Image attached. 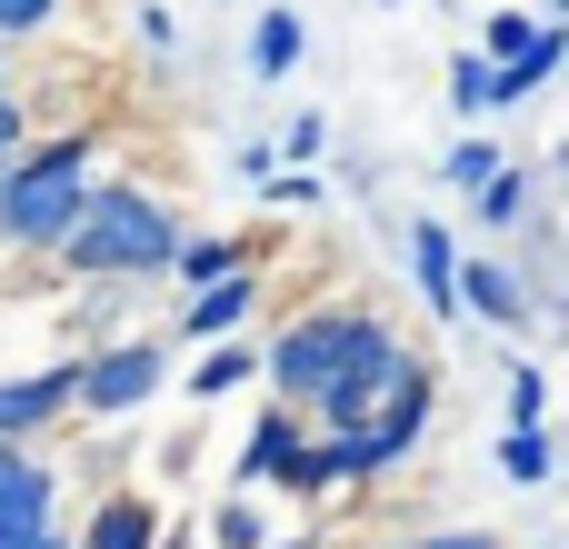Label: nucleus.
<instances>
[{"label": "nucleus", "mask_w": 569, "mask_h": 549, "mask_svg": "<svg viewBox=\"0 0 569 549\" xmlns=\"http://www.w3.org/2000/svg\"><path fill=\"white\" fill-rule=\"evenodd\" d=\"M350 340H360V310H300V320L270 340V400L300 410V420H320V400H330Z\"/></svg>", "instance_id": "obj_3"}, {"label": "nucleus", "mask_w": 569, "mask_h": 549, "mask_svg": "<svg viewBox=\"0 0 569 549\" xmlns=\"http://www.w3.org/2000/svg\"><path fill=\"white\" fill-rule=\"evenodd\" d=\"M490 460H500V480L540 490V480L560 470V440H550V430H500V450H490Z\"/></svg>", "instance_id": "obj_19"}, {"label": "nucleus", "mask_w": 569, "mask_h": 549, "mask_svg": "<svg viewBox=\"0 0 569 549\" xmlns=\"http://www.w3.org/2000/svg\"><path fill=\"white\" fill-rule=\"evenodd\" d=\"M80 549H160V510L140 490H110L90 520H80Z\"/></svg>", "instance_id": "obj_13"}, {"label": "nucleus", "mask_w": 569, "mask_h": 549, "mask_svg": "<svg viewBox=\"0 0 569 549\" xmlns=\"http://www.w3.org/2000/svg\"><path fill=\"white\" fill-rule=\"evenodd\" d=\"M250 310H260V270H240V280H210V290H190V310H180V340H240L250 330Z\"/></svg>", "instance_id": "obj_12"}, {"label": "nucleus", "mask_w": 569, "mask_h": 549, "mask_svg": "<svg viewBox=\"0 0 569 549\" xmlns=\"http://www.w3.org/2000/svg\"><path fill=\"white\" fill-rule=\"evenodd\" d=\"M530 190H540L530 170H500V180L480 190V230H520V220H530Z\"/></svg>", "instance_id": "obj_20"}, {"label": "nucleus", "mask_w": 569, "mask_h": 549, "mask_svg": "<svg viewBox=\"0 0 569 549\" xmlns=\"http://www.w3.org/2000/svg\"><path fill=\"white\" fill-rule=\"evenodd\" d=\"M90 130H50V140H30L20 160H10V190H0V250H20V260H60V240H70V220H80V200H90Z\"/></svg>", "instance_id": "obj_2"}, {"label": "nucleus", "mask_w": 569, "mask_h": 549, "mask_svg": "<svg viewBox=\"0 0 569 549\" xmlns=\"http://www.w3.org/2000/svg\"><path fill=\"white\" fill-rule=\"evenodd\" d=\"M450 110H460L470 130H480L490 110H510V100H500V60H490V50H460V60H450Z\"/></svg>", "instance_id": "obj_16"}, {"label": "nucleus", "mask_w": 569, "mask_h": 549, "mask_svg": "<svg viewBox=\"0 0 569 549\" xmlns=\"http://www.w3.org/2000/svg\"><path fill=\"white\" fill-rule=\"evenodd\" d=\"M0 90H10V40H0Z\"/></svg>", "instance_id": "obj_36"}, {"label": "nucleus", "mask_w": 569, "mask_h": 549, "mask_svg": "<svg viewBox=\"0 0 569 549\" xmlns=\"http://www.w3.org/2000/svg\"><path fill=\"white\" fill-rule=\"evenodd\" d=\"M500 170H510V150H500L490 130H470V140H450V160H440V180H450V190H470V200H480V190H490Z\"/></svg>", "instance_id": "obj_17"}, {"label": "nucleus", "mask_w": 569, "mask_h": 549, "mask_svg": "<svg viewBox=\"0 0 569 549\" xmlns=\"http://www.w3.org/2000/svg\"><path fill=\"white\" fill-rule=\"evenodd\" d=\"M130 30H140V50H160V60L180 50V20H170L160 0H140V10H130Z\"/></svg>", "instance_id": "obj_26"}, {"label": "nucleus", "mask_w": 569, "mask_h": 549, "mask_svg": "<svg viewBox=\"0 0 569 549\" xmlns=\"http://www.w3.org/2000/svg\"><path fill=\"white\" fill-rule=\"evenodd\" d=\"M50 520H60V470H50L30 440H0V540L50 530Z\"/></svg>", "instance_id": "obj_8"}, {"label": "nucleus", "mask_w": 569, "mask_h": 549, "mask_svg": "<svg viewBox=\"0 0 569 549\" xmlns=\"http://www.w3.org/2000/svg\"><path fill=\"white\" fill-rule=\"evenodd\" d=\"M550 180H560V190H569V140H560V160H550Z\"/></svg>", "instance_id": "obj_33"}, {"label": "nucleus", "mask_w": 569, "mask_h": 549, "mask_svg": "<svg viewBox=\"0 0 569 549\" xmlns=\"http://www.w3.org/2000/svg\"><path fill=\"white\" fill-rule=\"evenodd\" d=\"M310 60V20L300 10H260L250 20V80H290Z\"/></svg>", "instance_id": "obj_14"}, {"label": "nucleus", "mask_w": 569, "mask_h": 549, "mask_svg": "<svg viewBox=\"0 0 569 549\" xmlns=\"http://www.w3.org/2000/svg\"><path fill=\"white\" fill-rule=\"evenodd\" d=\"M270 200H280V210H320V170H280Z\"/></svg>", "instance_id": "obj_28"}, {"label": "nucleus", "mask_w": 569, "mask_h": 549, "mask_svg": "<svg viewBox=\"0 0 569 549\" xmlns=\"http://www.w3.org/2000/svg\"><path fill=\"white\" fill-rule=\"evenodd\" d=\"M540 20H560V30H569V0H550V10H540Z\"/></svg>", "instance_id": "obj_34"}, {"label": "nucleus", "mask_w": 569, "mask_h": 549, "mask_svg": "<svg viewBox=\"0 0 569 549\" xmlns=\"http://www.w3.org/2000/svg\"><path fill=\"white\" fill-rule=\"evenodd\" d=\"M460 320H480V330H530V320H540V290H530L510 260L470 250V260H460Z\"/></svg>", "instance_id": "obj_5"}, {"label": "nucleus", "mask_w": 569, "mask_h": 549, "mask_svg": "<svg viewBox=\"0 0 569 549\" xmlns=\"http://www.w3.org/2000/svg\"><path fill=\"white\" fill-rule=\"evenodd\" d=\"M160 549H200V530H160Z\"/></svg>", "instance_id": "obj_32"}, {"label": "nucleus", "mask_w": 569, "mask_h": 549, "mask_svg": "<svg viewBox=\"0 0 569 549\" xmlns=\"http://www.w3.org/2000/svg\"><path fill=\"white\" fill-rule=\"evenodd\" d=\"M180 260V220L170 200H150L140 180H90L70 240H60V270L70 280H160Z\"/></svg>", "instance_id": "obj_1"}, {"label": "nucleus", "mask_w": 569, "mask_h": 549, "mask_svg": "<svg viewBox=\"0 0 569 549\" xmlns=\"http://www.w3.org/2000/svg\"><path fill=\"white\" fill-rule=\"evenodd\" d=\"M0 549H80V540H70V530L50 520V530H20V540H0Z\"/></svg>", "instance_id": "obj_30"}, {"label": "nucleus", "mask_w": 569, "mask_h": 549, "mask_svg": "<svg viewBox=\"0 0 569 549\" xmlns=\"http://www.w3.org/2000/svg\"><path fill=\"white\" fill-rule=\"evenodd\" d=\"M540 30H550V20H530V10H490V20H480V50H490V60H520Z\"/></svg>", "instance_id": "obj_23"}, {"label": "nucleus", "mask_w": 569, "mask_h": 549, "mask_svg": "<svg viewBox=\"0 0 569 549\" xmlns=\"http://www.w3.org/2000/svg\"><path fill=\"white\" fill-rule=\"evenodd\" d=\"M270 549H320V530H310V540H270Z\"/></svg>", "instance_id": "obj_35"}, {"label": "nucleus", "mask_w": 569, "mask_h": 549, "mask_svg": "<svg viewBox=\"0 0 569 549\" xmlns=\"http://www.w3.org/2000/svg\"><path fill=\"white\" fill-rule=\"evenodd\" d=\"M540 320H550V330H560V340H569V280H560V290H550V310H540Z\"/></svg>", "instance_id": "obj_31"}, {"label": "nucleus", "mask_w": 569, "mask_h": 549, "mask_svg": "<svg viewBox=\"0 0 569 549\" xmlns=\"http://www.w3.org/2000/svg\"><path fill=\"white\" fill-rule=\"evenodd\" d=\"M280 160H300V170H320V160H330V110H300V120L280 130Z\"/></svg>", "instance_id": "obj_24"}, {"label": "nucleus", "mask_w": 569, "mask_h": 549, "mask_svg": "<svg viewBox=\"0 0 569 549\" xmlns=\"http://www.w3.org/2000/svg\"><path fill=\"white\" fill-rule=\"evenodd\" d=\"M500 390H510V430H540V420H550V370H540V360H510Z\"/></svg>", "instance_id": "obj_21"}, {"label": "nucleus", "mask_w": 569, "mask_h": 549, "mask_svg": "<svg viewBox=\"0 0 569 549\" xmlns=\"http://www.w3.org/2000/svg\"><path fill=\"white\" fill-rule=\"evenodd\" d=\"M50 20H60V0H0V40H30Z\"/></svg>", "instance_id": "obj_27"}, {"label": "nucleus", "mask_w": 569, "mask_h": 549, "mask_svg": "<svg viewBox=\"0 0 569 549\" xmlns=\"http://www.w3.org/2000/svg\"><path fill=\"white\" fill-rule=\"evenodd\" d=\"M360 480H380V440H370V430H310L290 490H300V500H340V490H360Z\"/></svg>", "instance_id": "obj_6"}, {"label": "nucleus", "mask_w": 569, "mask_h": 549, "mask_svg": "<svg viewBox=\"0 0 569 549\" xmlns=\"http://www.w3.org/2000/svg\"><path fill=\"white\" fill-rule=\"evenodd\" d=\"M250 380H270V350H250V340H210V350L190 360V400H230V390H250Z\"/></svg>", "instance_id": "obj_15"}, {"label": "nucleus", "mask_w": 569, "mask_h": 549, "mask_svg": "<svg viewBox=\"0 0 569 549\" xmlns=\"http://www.w3.org/2000/svg\"><path fill=\"white\" fill-rule=\"evenodd\" d=\"M380 10H400V0H380Z\"/></svg>", "instance_id": "obj_38"}, {"label": "nucleus", "mask_w": 569, "mask_h": 549, "mask_svg": "<svg viewBox=\"0 0 569 549\" xmlns=\"http://www.w3.org/2000/svg\"><path fill=\"white\" fill-rule=\"evenodd\" d=\"M460 230L450 220H410V280H420V310H440V320H460Z\"/></svg>", "instance_id": "obj_10"}, {"label": "nucleus", "mask_w": 569, "mask_h": 549, "mask_svg": "<svg viewBox=\"0 0 569 549\" xmlns=\"http://www.w3.org/2000/svg\"><path fill=\"white\" fill-rule=\"evenodd\" d=\"M430 400H440V390H430V360L410 350V360H400V380H390V410H380V430H370V440H380V470H400V460L420 450V430H430Z\"/></svg>", "instance_id": "obj_11"}, {"label": "nucleus", "mask_w": 569, "mask_h": 549, "mask_svg": "<svg viewBox=\"0 0 569 549\" xmlns=\"http://www.w3.org/2000/svg\"><path fill=\"white\" fill-rule=\"evenodd\" d=\"M300 450H310V420L270 400V410L250 420V440H240V490H260V480H270V490H290V470H300Z\"/></svg>", "instance_id": "obj_9"}, {"label": "nucleus", "mask_w": 569, "mask_h": 549, "mask_svg": "<svg viewBox=\"0 0 569 549\" xmlns=\"http://www.w3.org/2000/svg\"><path fill=\"white\" fill-rule=\"evenodd\" d=\"M370 549H400V540H370Z\"/></svg>", "instance_id": "obj_37"}, {"label": "nucleus", "mask_w": 569, "mask_h": 549, "mask_svg": "<svg viewBox=\"0 0 569 549\" xmlns=\"http://www.w3.org/2000/svg\"><path fill=\"white\" fill-rule=\"evenodd\" d=\"M80 410V360H50V370H20L0 380V440H40L50 420Z\"/></svg>", "instance_id": "obj_7"}, {"label": "nucleus", "mask_w": 569, "mask_h": 549, "mask_svg": "<svg viewBox=\"0 0 569 549\" xmlns=\"http://www.w3.org/2000/svg\"><path fill=\"white\" fill-rule=\"evenodd\" d=\"M210 549H270V530H260V510H250V490L210 510Z\"/></svg>", "instance_id": "obj_22"}, {"label": "nucleus", "mask_w": 569, "mask_h": 549, "mask_svg": "<svg viewBox=\"0 0 569 549\" xmlns=\"http://www.w3.org/2000/svg\"><path fill=\"white\" fill-rule=\"evenodd\" d=\"M160 380H170V350H160V340L80 350V410H90V420H130V410H150Z\"/></svg>", "instance_id": "obj_4"}, {"label": "nucleus", "mask_w": 569, "mask_h": 549, "mask_svg": "<svg viewBox=\"0 0 569 549\" xmlns=\"http://www.w3.org/2000/svg\"><path fill=\"white\" fill-rule=\"evenodd\" d=\"M250 270V250L240 240H180V260H170V280L180 290H210V280H240Z\"/></svg>", "instance_id": "obj_18"}, {"label": "nucleus", "mask_w": 569, "mask_h": 549, "mask_svg": "<svg viewBox=\"0 0 569 549\" xmlns=\"http://www.w3.org/2000/svg\"><path fill=\"white\" fill-rule=\"evenodd\" d=\"M20 150H30V100H20V80H10V90H0V170H10Z\"/></svg>", "instance_id": "obj_25"}, {"label": "nucleus", "mask_w": 569, "mask_h": 549, "mask_svg": "<svg viewBox=\"0 0 569 549\" xmlns=\"http://www.w3.org/2000/svg\"><path fill=\"white\" fill-rule=\"evenodd\" d=\"M410 549H510L500 530H430V540H410Z\"/></svg>", "instance_id": "obj_29"}]
</instances>
